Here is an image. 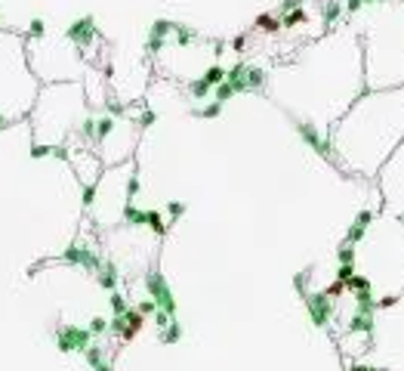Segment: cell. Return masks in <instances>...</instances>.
Returning <instances> with one entry per match:
<instances>
[{"label":"cell","instance_id":"1","mask_svg":"<svg viewBox=\"0 0 404 371\" xmlns=\"http://www.w3.org/2000/svg\"><path fill=\"white\" fill-rule=\"evenodd\" d=\"M145 288H148V294H151V300L157 303V310H164L170 319H176V297H173L170 285L164 282V275H160V272H148Z\"/></svg>","mask_w":404,"mask_h":371},{"label":"cell","instance_id":"2","mask_svg":"<svg viewBox=\"0 0 404 371\" xmlns=\"http://www.w3.org/2000/svg\"><path fill=\"white\" fill-rule=\"evenodd\" d=\"M93 331L90 328H77V325H65L56 331V347L62 353H74V350H87L90 347Z\"/></svg>","mask_w":404,"mask_h":371},{"label":"cell","instance_id":"3","mask_svg":"<svg viewBox=\"0 0 404 371\" xmlns=\"http://www.w3.org/2000/svg\"><path fill=\"white\" fill-rule=\"evenodd\" d=\"M306 306H309V319L315 328H324L333 316V306H330V297L327 294H309L306 297Z\"/></svg>","mask_w":404,"mask_h":371},{"label":"cell","instance_id":"4","mask_svg":"<svg viewBox=\"0 0 404 371\" xmlns=\"http://www.w3.org/2000/svg\"><path fill=\"white\" fill-rule=\"evenodd\" d=\"M62 260H65V263H77V266H84V269H102L105 263H102V260L93 254V251H87V248H80V244H71V248H65L62 251Z\"/></svg>","mask_w":404,"mask_h":371},{"label":"cell","instance_id":"5","mask_svg":"<svg viewBox=\"0 0 404 371\" xmlns=\"http://www.w3.org/2000/svg\"><path fill=\"white\" fill-rule=\"evenodd\" d=\"M142 313H139V306L136 310H127L124 313V322H127V328H124V334H120V337H124V341H130V337H136V334H139V328H142Z\"/></svg>","mask_w":404,"mask_h":371},{"label":"cell","instance_id":"6","mask_svg":"<svg viewBox=\"0 0 404 371\" xmlns=\"http://www.w3.org/2000/svg\"><path fill=\"white\" fill-rule=\"evenodd\" d=\"M349 331L352 334H374V313H355L352 322H349Z\"/></svg>","mask_w":404,"mask_h":371},{"label":"cell","instance_id":"7","mask_svg":"<svg viewBox=\"0 0 404 371\" xmlns=\"http://www.w3.org/2000/svg\"><path fill=\"white\" fill-rule=\"evenodd\" d=\"M84 353H87V362H90L96 371H111V365H108V362H102V350H99V347H87Z\"/></svg>","mask_w":404,"mask_h":371},{"label":"cell","instance_id":"8","mask_svg":"<svg viewBox=\"0 0 404 371\" xmlns=\"http://www.w3.org/2000/svg\"><path fill=\"white\" fill-rule=\"evenodd\" d=\"M99 285L105 291H114V285H117V266L114 263H105V272L99 275Z\"/></svg>","mask_w":404,"mask_h":371},{"label":"cell","instance_id":"9","mask_svg":"<svg viewBox=\"0 0 404 371\" xmlns=\"http://www.w3.org/2000/svg\"><path fill=\"white\" fill-rule=\"evenodd\" d=\"M179 337H182V328H179V322H176V319H170L167 331H164V334H160V341H164V344H176Z\"/></svg>","mask_w":404,"mask_h":371},{"label":"cell","instance_id":"10","mask_svg":"<svg viewBox=\"0 0 404 371\" xmlns=\"http://www.w3.org/2000/svg\"><path fill=\"white\" fill-rule=\"evenodd\" d=\"M299 130H302V139H306L309 145H315V148H318V152H327V145H324V142H321V139H318V133H315L312 127H306V124H302Z\"/></svg>","mask_w":404,"mask_h":371},{"label":"cell","instance_id":"11","mask_svg":"<svg viewBox=\"0 0 404 371\" xmlns=\"http://www.w3.org/2000/svg\"><path fill=\"white\" fill-rule=\"evenodd\" d=\"M145 223H148L157 235H164V217H160V210H148L145 213Z\"/></svg>","mask_w":404,"mask_h":371},{"label":"cell","instance_id":"12","mask_svg":"<svg viewBox=\"0 0 404 371\" xmlns=\"http://www.w3.org/2000/svg\"><path fill=\"white\" fill-rule=\"evenodd\" d=\"M364 229H367L364 223H358V220H355V223H352V229H349V235H346V238H349V244H358L361 238H364Z\"/></svg>","mask_w":404,"mask_h":371},{"label":"cell","instance_id":"13","mask_svg":"<svg viewBox=\"0 0 404 371\" xmlns=\"http://www.w3.org/2000/svg\"><path fill=\"white\" fill-rule=\"evenodd\" d=\"M346 288H352L355 294H358V291H371V282H367L364 275H352V279L346 282Z\"/></svg>","mask_w":404,"mask_h":371},{"label":"cell","instance_id":"14","mask_svg":"<svg viewBox=\"0 0 404 371\" xmlns=\"http://www.w3.org/2000/svg\"><path fill=\"white\" fill-rule=\"evenodd\" d=\"M124 217H127V223H139V226L145 223V213H142V210H136L133 204H127V207H124Z\"/></svg>","mask_w":404,"mask_h":371},{"label":"cell","instance_id":"15","mask_svg":"<svg viewBox=\"0 0 404 371\" xmlns=\"http://www.w3.org/2000/svg\"><path fill=\"white\" fill-rule=\"evenodd\" d=\"M111 310H114V316H124L127 313V300L120 294H114V291H111Z\"/></svg>","mask_w":404,"mask_h":371},{"label":"cell","instance_id":"16","mask_svg":"<svg viewBox=\"0 0 404 371\" xmlns=\"http://www.w3.org/2000/svg\"><path fill=\"white\" fill-rule=\"evenodd\" d=\"M352 275H355V266H352V263H340V272H336V279H340V282H349Z\"/></svg>","mask_w":404,"mask_h":371},{"label":"cell","instance_id":"17","mask_svg":"<svg viewBox=\"0 0 404 371\" xmlns=\"http://www.w3.org/2000/svg\"><path fill=\"white\" fill-rule=\"evenodd\" d=\"M340 263H355V251H352V244L340 248Z\"/></svg>","mask_w":404,"mask_h":371},{"label":"cell","instance_id":"18","mask_svg":"<svg viewBox=\"0 0 404 371\" xmlns=\"http://www.w3.org/2000/svg\"><path fill=\"white\" fill-rule=\"evenodd\" d=\"M139 313H142V316H154V313H157V303H154V300H142V303H139Z\"/></svg>","mask_w":404,"mask_h":371},{"label":"cell","instance_id":"19","mask_svg":"<svg viewBox=\"0 0 404 371\" xmlns=\"http://www.w3.org/2000/svg\"><path fill=\"white\" fill-rule=\"evenodd\" d=\"M167 210H170V217L176 220V217H182V210H185V204H182V201H170V204H167Z\"/></svg>","mask_w":404,"mask_h":371},{"label":"cell","instance_id":"20","mask_svg":"<svg viewBox=\"0 0 404 371\" xmlns=\"http://www.w3.org/2000/svg\"><path fill=\"white\" fill-rule=\"evenodd\" d=\"M343 291H346V282H340V279H336V282H333L324 294H327V297H333V294H343Z\"/></svg>","mask_w":404,"mask_h":371},{"label":"cell","instance_id":"21","mask_svg":"<svg viewBox=\"0 0 404 371\" xmlns=\"http://www.w3.org/2000/svg\"><path fill=\"white\" fill-rule=\"evenodd\" d=\"M105 328H108V322H105V319H93V322H90V331H93V334H102Z\"/></svg>","mask_w":404,"mask_h":371},{"label":"cell","instance_id":"22","mask_svg":"<svg viewBox=\"0 0 404 371\" xmlns=\"http://www.w3.org/2000/svg\"><path fill=\"white\" fill-rule=\"evenodd\" d=\"M80 198H84V204H93V201H96V186H87Z\"/></svg>","mask_w":404,"mask_h":371},{"label":"cell","instance_id":"23","mask_svg":"<svg viewBox=\"0 0 404 371\" xmlns=\"http://www.w3.org/2000/svg\"><path fill=\"white\" fill-rule=\"evenodd\" d=\"M355 220H358V223H364V226H367V223L374 220V210H361V213H358Z\"/></svg>","mask_w":404,"mask_h":371},{"label":"cell","instance_id":"24","mask_svg":"<svg viewBox=\"0 0 404 371\" xmlns=\"http://www.w3.org/2000/svg\"><path fill=\"white\" fill-rule=\"evenodd\" d=\"M136 189H139V179H136V176H133V179H130V186H127V195H130V198H133V195H136Z\"/></svg>","mask_w":404,"mask_h":371},{"label":"cell","instance_id":"25","mask_svg":"<svg viewBox=\"0 0 404 371\" xmlns=\"http://www.w3.org/2000/svg\"><path fill=\"white\" fill-rule=\"evenodd\" d=\"M349 371H380V368H367V365H352Z\"/></svg>","mask_w":404,"mask_h":371},{"label":"cell","instance_id":"26","mask_svg":"<svg viewBox=\"0 0 404 371\" xmlns=\"http://www.w3.org/2000/svg\"><path fill=\"white\" fill-rule=\"evenodd\" d=\"M108 130H111V124H108V121H102V124H99V136H105Z\"/></svg>","mask_w":404,"mask_h":371}]
</instances>
